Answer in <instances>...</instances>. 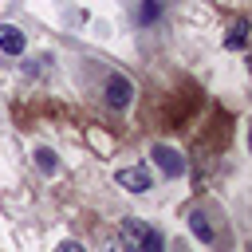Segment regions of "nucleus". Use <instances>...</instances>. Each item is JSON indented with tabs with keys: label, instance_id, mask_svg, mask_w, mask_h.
Wrapping results in <instances>:
<instances>
[{
	"label": "nucleus",
	"instance_id": "obj_1",
	"mask_svg": "<svg viewBox=\"0 0 252 252\" xmlns=\"http://www.w3.org/2000/svg\"><path fill=\"white\" fill-rule=\"evenodd\" d=\"M122 244L126 252H161V236L154 224L138 220V217H126L122 220Z\"/></svg>",
	"mask_w": 252,
	"mask_h": 252
},
{
	"label": "nucleus",
	"instance_id": "obj_2",
	"mask_svg": "<svg viewBox=\"0 0 252 252\" xmlns=\"http://www.w3.org/2000/svg\"><path fill=\"white\" fill-rule=\"evenodd\" d=\"M130 98H134L130 79H126V75H110V79H106V106L126 110V106H130Z\"/></svg>",
	"mask_w": 252,
	"mask_h": 252
},
{
	"label": "nucleus",
	"instance_id": "obj_3",
	"mask_svg": "<svg viewBox=\"0 0 252 252\" xmlns=\"http://www.w3.org/2000/svg\"><path fill=\"white\" fill-rule=\"evenodd\" d=\"M154 161H158V169H161L165 177H181V173H185L181 154H177L173 146H165V142H158V146H154Z\"/></svg>",
	"mask_w": 252,
	"mask_h": 252
},
{
	"label": "nucleus",
	"instance_id": "obj_4",
	"mask_svg": "<svg viewBox=\"0 0 252 252\" xmlns=\"http://www.w3.org/2000/svg\"><path fill=\"white\" fill-rule=\"evenodd\" d=\"M114 181H118L126 193H146V189H150V173H146L142 165H126V169H118Z\"/></svg>",
	"mask_w": 252,
	"mask_h": 252
},
{
	"label": "nucleus",
	"instance_id": "obj_5",
	"mask_svg": "<svg viewBox=\"0 0 252 252\" xmlns=\"http://www.w3.org/2000/svg\"><path fill=\"white\" fill-rule=\"evenodd\" d=\"M189 228H193V236L197 240H205V244H213L217 240V232H213V224H209V217H205V209H189Z\"/></svg>",
	"mask_w": 252,
	"mask_h": 252
},
{
	"label": "nucleus",
	"instance_id": "obj_6",
	"mask_svg": "<svg viewBox=\"0 0 252 252\" xmlns=\"http://www.w3.org/2000/svg\"><path fill=\"white\" fill-rule=\"evenodd\" d=\"M0 51L20 55V51H24V32H20V28H12V24H0Z\"/></svg>",
	"mask_w": 252,
	"mask_h": 252
},
{
	"label": "nucleus",
	"instance_id": "obj_7",
	"mask_svg": "<svg viewBox=\"0 0 252 252\" xmlns=\"http://www.w3.org/2000/svg\"><path fill=\"white\" fill-rule=\"evenodd\" d=\"M244 32H248V24H244V20H236V24H232V32H228V47H232V51H240V47H244Z\"/></svg>",
	"mask_w": 252,
	"mask_h": 252
},
{
	"label": "nucleus",
	"instance_id": "obj_8",
	"mask_svg": "<svg viewBox=\"0 0 252 252\" xmlns=\"http://www.w3.org/2000/svg\"><path fill=\"white\" fill-rule=\"evenodd\" d=\"M35 165H39L43 173H55V154H51L47 146H39V150H35Z\"/></svg>",
	"mask_w": 252,
	"mask_h": 252
},
{
	"label": "nucleus",
	"instance_id": "obj_9",
	"mask_svg": "<svg viewBox=\"0 0 252 252\" xmlns=\"http://www.w3.org/2000/svg\"><path fill=\"white\" fill-rule=\"evenodd\" d=\"M158 12H161V4H158V0H142V20H146V24H150Z\"/></svg>",
	"mask_w": 252,
	"mask_h": 252
},
{
	"label": "nucleus",
	"instance_id": "obj_10",
	"mask_svg": "<svg viewBox=\"0 0 252 252\" xmlns=\"http://www.w3.org/2000/svg\"><path fill=\"white\" fill-rule=\"evenodd\" d=\"M55 252H83V244H75V240H63Z\"/></svg>",
	"mask_w": 252,
	"mask_h": 252
}]
</instances>
